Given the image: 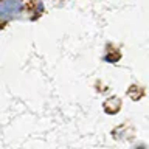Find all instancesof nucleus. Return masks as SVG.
Returning <instances> with one entry per match:
<instances>
[{
    "label": "nucleus",
    "instance_id": "f257e3e1",
    "mask_svg": "<svg viewBox=\"0 0 149 149\" xmlns=\"http://www.w3.org/2000/svg\"><path fill=\"white\" fill-rule=\"evenodd\" d=\"M22 11V2L20 0H2L0 5V17L2 20L17 17Z\"/></svg>",
    "mask_w": 149,
    "mask_h": 149
}]
</instances>
